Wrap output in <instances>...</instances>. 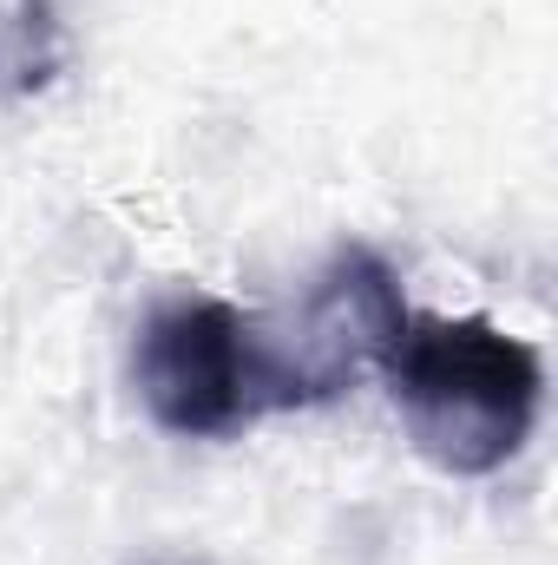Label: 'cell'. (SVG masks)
I'll return each instance as SVG.
<instances>
[{
	"label": "cell",
	"mask_w": 558,
	"mask_h": 565,
	"mask_svg": "<svg viewBox=\"0 0 558 565\" xmlns=\"http://www.w3.org/2000/svg\"><path fill=\"white\" fill-rule=\"evenodd\" d=\"M388 395L427 467L453 480L500 473L539 422L546 362L526 335L486 316H415L382 355Z\"/></svg>",
	"instance_id": "6da1fadb"
},
{
	"label": "cell",
	"mask_w": 558,
	"mask_h": 565,
	"mask_svg": "<svg viewBox=\"0 0 558 565\" xmlns=\"http://www.w3.org/2000/svg\"><path fill=\"white\" fill-rule=\"evenodd\" d=\"M132 382L144 415L178 440H237L270 415L315 408L289 349L224 296L158 302L132 342Z\"/></svg>",
	"instance_id": "7a4b0ae2"
},
{
	"label": "cell",
	"mask_w": 558,
	"mask_h": 565,
	"mask_svg": "<svg viewBox=\"0 0 558 565\" xmlns=\"http://www.w3.org/2000/svg\"><path fill=\"white\" fill-rule=\"evenodd\" d=\"M401 322H408V302H401L395 270H388L375 250L342 244V250L322 264L309 302H302L296 342H282V349H289V362H296L309 402H329V395H342L355 375L382 369V355H388V342L401 335Z\"/></svg>",
	"instance_id": "3957f363"
}]
</instances>
